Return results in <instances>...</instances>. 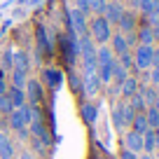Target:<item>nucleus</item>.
Masks as SVG:
<instances>
[{"label": "nucleus", "instance_id": "obj_1", "mask_svg": "<svg viewBox=\"0 0 159 159\" xmlns=\"http://www.w3.org/2000/svg\"><path fill=\"white\" fill-rule=\"evenodd\" d=\"M89 35L91 40H94L96 45H108L110 38H112V26L105 21V16H94V19L89 21Z\"/></svg>", "mask_w": 159, "mask_h": 159}, {"label": "nucleus", "instance_id": "obj_2", "mask_svg": "<svg viewBox=\"0 0 159 159\" xmlns=\"http://www.w3.org/2000/svg\"><path fill=\"white\" fill-rule=\"evenodd\" d=\"M40 82H42V87H47V89L56 91L61 89V84H63V70L59 68H52V66H47V68H42V73H40Z\"/></svg>", "mask_w": 159, "mask_h": 159}, {"label": "nucleus", "instance_id": "obj_3", "mask_svg": "<svg viewBox=\"0 0 159 159\" xmlns=\"http://www.w3.org/2000/svg\"><path fill=\"white\" fill-rule=\"evenodd\" d=\"M68 24L70 28L75 30V35L77 38H82V35H89V24H87V14L80 10H68Z\"/></svg>", "mask_w": 159, "mask_h": 159}, {"label": "nucleus", "instance_id": "obj_4", "mask_svg": "<svg viewBox=\"0 0 159 159\" xmlns=\"http://www.w3.org/2000/svg\"><path fill=\"white\" fill-rule=\"evenodd\" d=\"M152 49L154 47H150V45H136V52H134V68L136 70H150V66H152Z\"/></svg>", "mask_w": 159, "mask_h": 159}, {"label": "nucleus", "instance_id": "obj_5", "mask_svg": "<svg viewBox=\"0 0 159 159\" xmlns=\"http://www.w3.org/2000/svg\"><path fill=\"white\" fill-rule=\"evenodd\" d=\"M24 91H26V103L40 105V103H42V98H45V89H42V82H40V80H35V77H28V82H26Z\"/></svg>", "mask_w": 159, "mask_h": 159}, {"label": "nucleus", "instance_id": "obj_6", "mask_svg": "<svg viewBox=\"0 0 159 159\" xmlns=\"http://www.w3.org/2000/svg\"><path fill=\"white\" fill-rule=\"evenodd\" d=\"M101 87H103V82H101L98 73H82V94L84 96H98Z\"/></svg>", "mask_w": 159, "mask_h": 159}, {"label": "nucleus", "instance_id": "obj_7", "mask_svg": "<svg viewBox=\"0 0 159 159\" xmlns=\"http://www.w3.org/2000/svg\"><path fill=\"white\" fill-rule=\"evenodd\" d=\"M35 38H38V56L40 59L52 56V40H49V35H47V30H45L42 24L35 26Z\"/></svg>", "mask_w": 159, "mask_h": 159}, {"label": "nucleus", "instance_id": "obj_8", "mask_svg": "<svg viewBox=\"0 0 159 159\" xmlns=\"http://www.w3.org/2000/svg\"><path fill=\"white\" fill-rule=\"evenodd\" d=\"M122 14H124V5H122L119 0H110L108 5H105V12H103V16H105V21H108L110 26H112V24H119Z\"/></svg>", "mask_w": 159, "mask_h": 159}, {"label": "nucleus", "instance_id": "obj_9", "mask_svg": "<svg viewBox=\"0 0 159 159\" xmlns=\"http://www.w3.org/2000/svg\"><path fill=\"white\" fill-rule=\"evenodd\" d=\"M124 150H129L134 154H143V136L129 129L124 134Z\"/></svg>", "mask_w": 159, "mask_h": 159}, {"label": "nucleus", "instance_id": "obj_10", "mask_svg": "<svg viewBox=\"0 0 159 159\" xmlns=\"http://www.w3.org/2000/svg\"><path fill=\"white\" fill-rule=\"evenodd\" d=\"M119 33L122 35H129V33H136V28H138V19H136V14L131 10H124V14H122V19H119Z\"/></svg>", "mask_w": 159, "mask_h": 159}, {"label": "nucleus", "instance_id": "obj_11", "mask_svg": "<svg viewBox=\"0 0 159 159\" xmlns=\"http://www.w3.org/2000/svg\"><path fill=\"white\" fill-rule=\"evenodd\" d=\"M136 40H138V45H150V47H154V28L148 24V21H143V26H138V28H136Z\"/></svg>", "mask_w": 159, "mask_h": 159}, {"label": "nucleus", "instance_id": "obj_12", "mask_svg": "<svg viewBox=\"0 0 159 159\" xmlns=\"http://www.w3.org/2000/svg\"><path fill=\"white\" fill-rule=\"evenodd\" d=\"M14 140L10 138L7 131H0V159H14Z\"/></svg>", "mask_w": 159, "mask_h": 159}, {"label": "nucleus", "instance_id": "obj_13", "mask_svg": "<svg viewBox=\"0 0 159 159\" xmlns=\"http://www.w3.org/2000/svg\"><path fill=\"white\" fill-rule=\"evenodd\" d=\"M7 119H10L12 131H16V134H21V131L28 129V124H26V117H24V110H21V108H14L10 115H7Z\"/></svg>", "mask_w": 159, "mask_h": 159}, {"label": "nucleus", "instance_id": "obj_14", "mask_svg": "<svg viewBox=\"0 0 159 159\" xmlns=\"http://www.w3.org/2000/svg\"><path fill=\"white\" fill-rule=\"evenodd\" d=\"M110 49H112L115 56H122V54H126L131 47H129V42H126V38L122 33H115L112 38H110Z\"/></svg>", "mask_w": 159, "mask_h": 159}, {"label": "nucleus", "instance_id": "obj_15", "mask_svg": "<svg viewBox=\"0 0 159 159\" xmlns=\"http://www.w3.org/2000/svg\"><path fill=\"white\" fill-rule=\"evenodd\" d=\"M28 129H30V136L40 138L45 145H49V143H52V136H49V131H47V126H45V122H42V119H40V122H30Z\"/></svg>", "mask_w": 159, "mask_h": 159}, {"label": "nucleus", "instance_id": "obj_16", "mask_svg": "<svg viewBox=\"0 0 159 159\" xmlns=\"http://www.w3.org/2000/svg\"><path fill=\"white\" fill-rule=\"evenodd\" d=\"M80 115L84 119L87 124H96V119H98V105L91 103V101H84L82 108H80Z\"/></svg>", "mask_w": 159, "mask_h": 159}, {"label": "nucleus", "instance_id": "obj_17", "mask_svg": "<svg viewBox=\"0 0 159 159\" xmlns=\"http://www.w3.org/2000/svg\"><path fill=\"white\" fill-rule=\"evenodd\" d=\"M12 70H21V73L28 75L30 73V56L28 52H14V63H12Z\"/></svg>", "mask_w": 159, "mask_h": 159}, {"label": "nucleus", "instance_id": "obj_18", "mask_svg": "<svg viewBox=\"0 0 159 159\" xmlns=\"http://www.w3.org/2000/svg\"><path fill=\"white\" fill-rule=\"evenodd\" d=\"M138 89H140L138 80H136V77H131V75H129V77H126L124 82H122V87H119V96H122L124 101H129V98H131V96H134Z\"/></svg>", "mask_w": 159, "mask_h": 159}, {"label": "nucleus", "instance_id": "obj_19", "mask_svg": "<svg viewBox=\"0 0 159 159\" xmlns=\"http://www.w3.org/2000/svg\"><path fill=\"white\" fill-rule=\"evenodd\" d=\"M126 77H129V70H126L124 66L115 59V63H112V82H115V87L119 89V87H122V82H124Z\"/></svg>", "mask_w": 159, "mask_h": 159}, {"label": "nucleus", "instance_id": "obj_20", "mask_svg": "<svg viewBox=\"0 0 159 159\" xmlns=\"http://www.w3.org/2000/svg\"><path fill=\"white\" fill-rule=\"evenodd\" d=\"M7 96H10V101H12V105H14V108H21V105H26V91H24V89L7 87Z\"/></svg>", "mask_w": 159, "mask_h": 159}, {"label": "nucleus", "instance_id": "obj_21", "mask_svg": "<svg viewBox=\"0 0 159 159\" xmlns=\"http://www.w3.org/2000/svg\"><path fill=\"white\" fill-rule=\"evenodd\" d=\"M140 94H143V101H145V105L148 108H152V105H157V101H159V96H157V87H140Z\"/></svg>", "mask_w": 159, "mask_h": 159}, {"label": "nucleus", "instance_id": "obj_22", "mask_svg": "<svg viewBox=\"0 0 159 159\" xmlns=\"http://www.w3.org/2000/svg\"><path fill=\"white\" fill-rule=\"evenodd\" d=\"M148 129H150V126H148V119H145V112H138L134 117V122H131V131H136V134L143 136Z\"/></svg>", "mask_w": 159, "mask_h": 159}, {"label": "nucleus", "instance_id": "obj_23", "mask_svg": "<svg viewBox=\"0 0 159 159\" xmlns=\"http://www.w3.org/2000/svg\"><path fill=\"white\" fill-rule=\"evenodd\" d=\"M143 152L145 154H154L157 152V148H154V131L152 129H148L143 134Z\"/></svg>", "mask_w": 159, "mask_h": 159}, {"label": "nucleus", "instance_id": "obj_24", "mask_svg": "<svg viewBox=\"0 0 159 159\" xmlns=\"http://www.w3.org/2000/svg\"><path fill=\"white\" fill-rule=\"evenodd\" d=\"M112 124H115V129H119V131H124V129H126L124 117H122V103H117V105L112 108Z\"/></svg>", "mask_w": 159, "mask_h": 159}, {"label": "nucleus", "instance_id": "obj_25", "mask_svg": "<svg viewBox=\"0 0 159 159\" xmlns=\"http://www.w3.org/2000/svg\"><path fill=\"white\" fill-rule=\"evenodd\" d=\"M126 103H129L131 108L136 110V112H145V108H148V105H145V101H143V94H140V91H136V94L131 96Z\"/></svg>", "mask_w": 159, "mask_h": 159}, {"label": "nucleus", "instance_id": "obj_26", "mask_svg": "<svg viewBox=\"0 0 159 159\" xmlns=\"http://www.w3.org/2000/svg\"><path fill=\"white\" fill-rule=\"evenodd\" d=\"M145 119H148V126L150 129H159V112L157 108H145Z\"/></svg>", "mask_w": 159, "mask_h": 159}, {"label": "nucleus", "instance_id": "obj_27", "mask_svg": "<svg viewBox=\"0 0 159 159\" xmlns=\"http://www.w3.org/2000/svg\"><path fill=\"white\" fill-rule=\"evenodd\" d=\"M12 73V87H16V89H24L26 82H28V75L21 73V70H10Z\"/></svg>", "mask_w": 159, "mask_h": 159}, {"label": "nucleus", "instance_id": "obj_28", "mask_svg": "<svg viewBox=\"0 0 159 159\" xmlns=\"http://www.w3.org/2000/svg\"><path fill=\"white\" fill-rule=\"evenodd\" d=\"M138 10L143 12V16H150L157 10V5H154V0H138Z\"/></svg>", "mask_w": 159, "mask_h": 159}, {"label": "nucleus", "instance_id": "obj_29", "mask_svg": "<svg viewBox=\"0 0 159 159\" xmlns=\"http://www.w3.org/2000/svg\"><path fill=\"white\" fill-rule=\"evenodd\" d=\"M105 5H108V0H89V10L94 12L96 16H101L105 12Z\"/></svg>", "mask_w": 159, "mask_h": 159}, {"label": "nucleus", "instance_id": "obj_30", "mask_svg": "<svg viewBox=\"0 0 159 159\" xmlns=\"http://www.w3.org/2000/svg\"><path fill=\"white\" fill-rule=\"evenodd\" d=\"M12 110H14V105H12L10 96H7V91H5V94L0 96V112H2V115H10Z\"/></svg>", "mask_w": 159, "mask_h": 159}, {"label": "nucleus", "instance_id": "obj_31", "mask_svg": "<svg viewBox=\"0 0 159 159\" xmlns=\"http://www.w3.org/2000/svg\"><path fill=\"white\" fill-rule=\"evenodd\" d=\"M12 63H14V49L7 47V49L2 52V66H5V70H12Z\"/></svg>", "mask_w": 159, "mask_h": 159}, {"label": "nucleus", "instance_id": "obj_32", "mask_svg": "<svg viewBox=\"0 0 159 159\" xmlns=\"http://www.w3.org/2000/svg\"><path fill=\"white\" fill-rule=\"evenodd\" d=\"M30 145H33V150H35V152H40V154H45L47 150H49V145H45L40 138H35V136H30Z\"/></svg>", "mask_w": 159, "mask_h": 159}, {"label": "nucleus", "instance_id": "obj_33", "mask_svg": "<svg viewBox=\"0 0 159 159\" xmlns=\"http://www.w3.org/2000/svg\"><path fill=\"white\" fill-rule=\"evenodd\" d=\"M117 61H119L122 66H124L126 70H131V68H134V54H129V52H126V54H122V56H117Z\"/></svg>", "mask_w": 159, "mask_h": 159}, {"label": "nucleus", "instance_id": "obj_34", "mask_svg": "<svg viewBox=\"0 0 159 159\" xmlns=\"http://www.w3.org/2000/svg\"><path fill=\"white\" fill-rule=\"evenodd\" d=\"M70 84H73V91L75 94H82V77L75 73H70Z\"/></svg>", "mask_w": 159, "mask_h": 159}, {"label": "nucleus", "instance_id": "obj_35", "mask_svg": "<svg viewBox=\"0 0 159 159\" xmlns=\"http://www.w3.org/2000/svg\"><path fill=\"white\" fill-rule=\"evenodd\" d=\"M75 10H80V12H84V14H89V0H75Z\"/></svg>", "mask_w": 159, "mask_h": 159}, {"label": "nucleus", "instance_id": "obj_36", "mask_svg": "<svg viewBox=\"0 0 159 159\" xmlns=\"http://www.w3.org/2000/svg\"><path fill=\"white\" fill-rule=\"evenodd\" d=\"M145 21H148V24L152 26V28H157V26H159V10H154L150 16H145Z\"/></svg>", "mask_w": 159, "mask_h": 159}, {"label": "nucleus", "instance_id": "obj_37", "mask_svg": "<svg viewBox=\"0 0 159 159\" xmlns=\"http://www.w3.org/2000/svg\"><path fill=\"white\" fill-rule=\"evenodd\" d=\"M150 68H159V47L152 49V66H150Z\"/></svg>", "mask_w": 159, "mask_h": 159}, {"label": "nucleus", "instance_id": "obj_38", "mask_svg": "<svg viewBox=\"0 0 159 159\" xmlns=\"http://www.w3.org/2000/svg\"><path fill=\"white\" fill-rule=\"evenodd\" d=\"M42 0H19V5H24V7H38Z\"/></svg>", "mask_w": 159, "mask_h": 159}, {"label": "nucleus", "instance_id": "obj_39", "mask_svg": "<svg viewBox=\"0 0 159 159\" xmlns=\"http://www.w3.org/2000/svg\"><path fill=\"white\" fill-rule=\"evenodd\" d=\"M119 159H138V154L129 152V150H122V152H119Z\"/></svg>", "mask_w": 159, "mask_h": 159}, {"label": "nucleus", "instance_id": "obj_40", "mask_svg": "<svg viewBox=\"0 0 159 159\" xmlns=\"http://www.w3.org/2000/svg\"><path fill=\"white\" fill-rule=\"evenodd\" d=\"M7 91V82H5V75H2V70H0V96Z\"/></svg>", "mask_w": 159, "mask_h": 159}, {"label": "nucleus", "instance_id": "obj_41", "mask_svg": "<svg viewBox=\"0 0 159 159\" xmlns=\"http://www.w3.org/2000/svg\"><path fill=\"white\" fill-rule=\"evenodd\" d=\"M19 159H35V154L30 152V150H24V152L19 154Z\"/></svg>", "mask_w": 159, "mask_h": 159}, {"label": "nucleus", "instance_id": "obj_42", "mask_svg": "<svg viewBox=\"0 0 159 159\" xmlns=\"http://www.w3.org/2000/svg\"><path fill=\"white\" fill-rule=\"evenodd\" d=\"M154 131V148L159 150V129H152Z\"/></svg>", "mask_w": 159, "mask_h": 159}, {"label": "nucleus", "instance_id": "obj_43", "mask_svg": "<svg viewBox=\"0 0 159 159\" xmlns=\"http://www.w3.org/2000/svg\"><path fill=\"white\" fill-rule=\"evenodd\" d=\"M154 42H157V45H159V26H157V28H154Z\"/></svg>", "mask_w": 159, "mask_h": 159}, {"label": "nucleus", "instance_id": "obj_44", "mask_svg": "<svg viewBox=\"0 0 159 159\" xmlns=\"http://www.w3.org/2000/svg\"><path fill=\"white\" fill-rule=\"evenodd\" d=\"M138 159H154V157H152V154H145V152H143V154H138Z\"/></svg>", "mask_w": 159, "mask_h": 159}, {"label": "nucleus", "instance_id": "obj_45", "mask_svg": "<svg viewBox=\"0 0 159 159\" xmlns=\"http://www.w3.org/2000/svg\"><path fill=\"white\" fill-rule=\"evenodd\" d=\"M154 5H157V10H159V0H154Z\"/></svg>", "mask_w": 159, "mask_h": 159}, {"label": "nucleus", "instance_id": "obj_46", "mask_svg": "<svg viewBox=\"0 0 159 159\" xmlns=\"http://www.w3.org/2000/svg\"><path fill=\"white\" fill-rule=\"evenodd\" d=\"M154 108H157V112H159V101H157V105H154Z\"/></svg>", "mask_w": 159, "mask_h": 159}, {"label": "nucleus", "instance_id": "obj_47", "mask_svg": "<svg viewBox=\"0 0 159 159\" xmlns=\"http://www.w3.org/2000/svg\"><path fill=\"white\" fill-rule=\"evenodd\" d=\"M157 96H159V84H157Z\"/></svg>", "mask_w": 159, "mask_h": 159}]
</instances>
